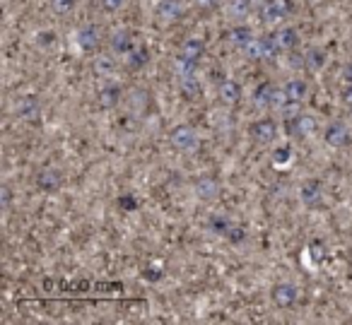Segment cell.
Masks as SVG:
<instances>
[{"label": "cell", "mask_w": 352, "mask_h": 325, "mask_svg": "<svg viewBox=\"0 0 352 325\" xmlns=\"http://www.w3.org/2000/svg\"><path fill=\"white\" fill-rule=\"evenodd\" d=\"M254 99H256V107L261 109H270V111H280V109L287 104V97H285L283 89L273 87L270 82H263L258 89L254 92Z\"/></svg>", "instance_id": "cell-1"}, {"label": "cell", "mask_w": 352, "mask_h": 325, "mask_svg": "<svg viewBox=\"0 0 352 325\" xmlns=\"http://www.w3.org/2000/svg\"><path fill=\"white\" fill-rule=\"evenodd\" d=\"M280 51L283 49H280L278 39H275V34H273V36H263V39H254L244 49V54L249 56L251 60H270V58H275Z\"/></svg>", "instance_id": "cell-2"}, {"label": "cell", "mask_w": 352, "mask_h": 325, "mask_svg": "<svg viewBox=\"0 0 352 325\" xmlns=\"http://www.w3.org/2000/svg\"><path fill=\"white\" fill-rule=\"evenodd\" d=\"M171 147L179 150L182 155H193V152H198V147H201V137H198V133L193 131V128L179 126L171 133Z\"/></svg>", "instance_id": "cell-3"}, {"label": "cell", "mask_w": 352, "mask_h": 325, "mask_svg": "<svg viewBox=\"0 0 352 325\" xmlns=\"http://www.w3.org/2000/svg\"><path fill=\"white\" fill-rule=\"evenodd\" d=\"M287 133L299 137V140H307V137H311L316 133V121L311 116H307V113H297V116L287 118Z\"/></svg>", "instance_id": "cell-4"}, {"label": "cell", "mask_w": 352, "mask_h": 325, "mask_svg": "<svg viewBox=\"0 0 352 325\" xmlns=\"http://www.w3.org/2000/svg\"><path fill=\"white\" fill-rule=\"evenodd\" d=\"M289 15V5L285 0H268L261 10V17H263L265 25H283Z\"/></svg>", "instance_id": "cell-5"}, {"label": "cell", "mask_w": 352, "mask_h": 325, "mask_svg": "<svg viewBox=\"0 0 352 325\" xmlns=\"http://www.w3.org/2000/svg\"><path fill=\"white\" fill-rule=\"evenodd\" d=\"M184 15V3L182 0H160L155 5V17L162 25H169V22L179 20Z\"/></svg>", "instance_id": "cell-6"}, {"label": "cell", "mask_w": 352, "mask_h": 325, "mask_svg": "<svg viewBox=\"0 0 352 325\" xmlns=\"http://www.w3.org/2000/svg\"><path fill=\"white\" fill-rule=\"evenodd\" d=\"M249 135L254 137L258 145H270V142L278 137V128H275V123L270 121V118H263V121H256L251 123L249 128Z\"/></svg>", "instance_id": "cell-7"}, {"label": "cell", "mask_w": 352, "mask_h": 325, "mask_svg": "<svg viewBox=\"0 0 352 325\" xmlns=\"http://www.w3.org/2000/svg\"><path fill=\"white\" fill-rule=\"evenodd\" d=\"M347 142H350V128L345 126L342 121H333V123H328V128H326V145H331V147H345Z\"/></svg>", "instance_id": "cell-8"}, {"label": "cell", "mask_w": 352, "mask_h": 325, "mask_svg": "<svg viewBox=\"0 0 352 325\" xmlns=\"http://www.w3.org/2000/svg\"><path fill=\"white\" fill-rule=\"evenodd\" d=\"M297 296H299V291L294 284H278L273 289V301L280 306V309H289V306H294L297 304Z\"/></svg>", "instance_id": "cell-9"}, {"label": "cell", "mask_w": 352, "mask_h": 325, "mask_svg": "<svg viewBox=\"0 0 352 325\" xmlns=\"http://www.w3.org/2000/svg\"><path fill=\"white\" fill-rule=\"evenodd\" d=\"M75 41H78V49L82 51H94L97 49V41H99V32L94 30L92 25H85L75 32Z\"/></svg>", "instance_id": "cell-10"}, {"label": "cell", "mask_w": 352, "mask_h": 325, "mask_svg": "<svg viewBox=\"0 0 352 325\" xmlns=\"http://www.w3.org/2000/svg\"><path fill=\"white\" fill-rule=\"evenodd\" d=\"M196 195L201 200H212L220 195V183H217L212 176H201V179L196 181Z\"/></svg>", "instance_id": "cell-11"}, {"label": "cell", "mask_w": 352, "mask_h": 325, "mask_svg": "<svg viewBox=\"0 0 352 325\" xmlns=\"http://www.w3.org/2000/svg\"><path fill=\"white\" fill-rule=\"evenodd\" d=\"M283 92H285V97H287V102L302 104L309 94V87H307L304 80H289V82H285Z\"/></svg>", "instance_id": "cell-12"}, {"label": "cell", "mask_w": 352, "mask_h": 325, "mask_svg": "<svg viewBox=\"0 0 352 325\" xmlns=\"http://www.w3.org/2000/svg\"><path fill=\"white\" fill-rule=\"evenodd\" d=\"M128 111L135 113V116H142L145 113V109L150 107V94L145 92V89H133L131 94H128Z\"/></svg>", "instance_id": "cell-13"}, {"label": "cell", "mask_w": 352, "mask_h": 325, "mask_svg": "<svg viewBox=\"0 0 352 325\" xmlns=\"http://www.w3.org/2000/svg\"><path fill=\"white\" fill-rule=\"evenodd\" d=\"M225 12L232 22H244L246 17L251 15V3L249 0H230L227 8H225Z\"/></svg>", "instance_id": "cell-14"}, {"label": "cell", "mask_w": 352, "mask_h": 325, "mask_svg": "<svg viewBox=\"0 0 352 325\" xmlns=\"http://www.w3.org/2000/svg\"><path fill=\"white\" fill-rule=\"evenodd\" d=\"M323 200V188L318 181H309V183L302 186V203L309 205V208H316V205H321Z\"/></svg>", "instance_id": "cell-15"}, {"label": "cell", "mask_w": 352, "mask_h": 325, "mask_svg": "<svg viewBox=\"0 0 352 325\" xmlns=\"http://www.w3.org/2000/svg\"><path fill=\"white\" fill-rule=\"evenodd\" d=\"M39 113H41V109L34 97H22L20 102H17V116L25 118V121H36Z\"/></svg>", "instance_id": "cell-16"}, {"label": "cell", "mask_w": 352, "mask_h": 325, "mask_svg": "<svg viewBox=\"0 0 352 325\" xmlns=\"http://www.w3.org/2000/svg\"><path fill=\"white\" fill-rule=\"evenodd\" d=\"M220 99L227 104V107H234V104L241 99L239 82H234V80H225V82L220 85Z\"/></svg>", "instance_id": "cell-17"}, {"label": "cell", "mask_w": 352, "mask_h": 325, "mask_svg": "<svg viewBox=\"0 0 352 325\" xmlns=\"http://www.w3.org/2000/svg\"><path fill=\"white\" fill-rule=\"evenodd\" d=\"M94 73L102 80H111L113 75H116V60H113L111 56H97V60H94Z\"/></svg>", "instance_id": "cell-18"}, {"label": "cell", "mask_w": 352, "mask_h": 325, "mask_svg": "<svg viewBox=\"0 0 352 325\" xmlns=\"http://www.w3.org/2000/svg\"><path fill=\"white\" fill-rule=\"evenodd\" d=\"M275 39H278V44H280V49H283V51H294V49H297V44H299V34H297V30H294V27H283V30L275 34Z\"/></svg>", "instance_id": "cell-19"}, {"label": "cell", "mask_w": 352, "mask_h": 325, "mask_svg": "<svg viewBox=\"0 0 352 325\" xmlns=\"http://www.w3.org/2000/svg\"><path fill=\"white\" fill-rule=\"evenodd\" d=\"M118 99H121V87L118 85H104L102 89H99V104H102L104 109H111L118 104Z\"/></svg>", "instance_id": "cell-20"}, {"label": "cell", "mask_w": 352, "mask_h": 325, "mask_svg": "<svg viewBox=\"0 0 352 325\" xmlns=\"http://www.w3.org/2000/svg\"><path fill=\"white\" fill-rule=\"evenodd\" d=\"M36 183H39V188L46 190V193H54V190L60 188V174L56 169H46V171H41V174H39Z\"/></svg>", "instance_id": "cell-21"}, {"label": "cell", "mask_w": 352, "mask_h": 325, "mask_svg": "<svg viewBox=\"0 0 352 325\" xmlns=\"http://www.w3.org/2000/svg\"><path fill=\"white\" fill-rule=\"evenodd\" d=\"M254 41V32L249 30V27H234L232 30V34H230V44L234 46V49H239V51H244L246 46Z\"/></svg>", "instance_id": "cell-22"}, {"label": "cell", "mask_w": 352, "mask_h": 325, "mask_svg": "<svg viewBox=\"0 0 352 325\" xmlns=\"http://www.w3.org/2000/svg\"><path fill=\"white\" fill-rule=\"evenodd\" d=\"M111 49L116 51V54H131V51L135 49V41H133V36L128 34V32H116V34L111 36Z\"/></svg>", "instance_id": "cell-23"}, {"label": "cell", "mask_w": 352, "mask_h": 325, "mask_svg": "<svg viewBox=\"0 0 352 325\" xmlns=\"http://www.w3.org/2000/svg\"><path fill=\"white\" fill-rule=\"evenodd\" d=\"M203 41L201 39H188L186 44H184V49L179 51V56H184V58H188V60H193V63H198L201 60V56H203Z\"/></svg>", "instance_id": "cell-24"}, {"label": "cell", "mask_w": 352, "mask_h": 325, "mask_svg": "<svg viewBox=\"0 0 352 325\" xmlns=\"http://www.w3.org/2000/svg\"><path fill=\"white\" fill-rule=\"evenodd\" d=\"M292 161H294V152L289 145H283L273 152V164L278 166V169H285V166H289Z\"/></svg>", "instance_id": "cell-25"}, {"label": "cell", "mask_w": 352, "mask_h": 325, "mask_svg": "<svg viewBox=\"0 0 352 325\" xmlns=\"http://www.w3.org/2000/svg\"><path fill=\"white\" fill-rule=\"evenodd\" d=\"M145 63H147V51L140 49V46H135V49L128 54V68L138 70V68H142Z\"/></svg>", "instance_id": "cell-26"}, {"label": "cell", "mask_w": 352, "mask_h": 325, "mask_svg": "<svg viewBox=\"0 0 352 325\" xmlns=\"http://www.w3.org/2000/svg\"><path fill=\"white\" fill-rule=\"evenodd\" d=\"M323 60H326V56H323V51H318V49H311L307 54V68H311V70H318L323 65Z\"/></svg>", "instance_id": "cell-27"}, {"label": "cell", "mask_w": 352, "mask_h": 325, "mask_svg": "<svg viewBox=\"0 0 352 325\" xmlns=\"http://www.w3.org/2000/svg\"><path fill=\"white\" fill-rule=\"evenodd\" d=\"M75 0H51V8H54L56 15H68L73 10Z\"/></svg>", "instance_id": "cell-28"}, {"label": "cell", "mask_w": 352, "mask_h": 325, "mask_svg": "<svg viewBox=\"0 0 352 325\" xmlns=\"http://www.w3.org/2000/svg\"><path fill=\"white\" fill-rule=\"evenodd\" d=\"M289 68H304L307 65V56H299V54H292V51H287V63Z\"/></svg>", "instance_id": "cell-29"}, {"label": "cell", "mask_w": 352, "mask_h": 325, "mask_svg": "<svg viewBox=\"0 0 352 325\" xmlns=\"http://www.w3.org/2000/svg\"><path fill=\"white\" fill-rule=\"evenodd\" d=\"M102 5H104V10L113 12V10H118V8L123 5V0H102Z\"/></svg>", "instance_id": "cell-30"}, {"label": "cell", "mask_w": 352, "mask_h": 325, "mask_svg": "<svg viewBox=\"0 0 352 325\" xmlns=\"http://www.w3.org/2000/svg\"><path fill=\"white\" fill-rule=\"evenodd\" d=\"M51 39H54V36H51L49 32H41V34L36 36V44L41 41V46H44V49H49V46H51Z\"/></svg>", "instance_id": "cell-31"}, {"label": "cell", "mask_w": 352, "mask_h": 325, "mask_svg": "<svg viewBox=\"0 0 352 325\" xmlns=\"http://www.w3.org/2000/svg\"><path fill=\"white\" fill-rule=\"evenodd\" d=\"M342 104L352 111V85H347V89L342 92Z\"/></svg>", "instance_id": "cell-32"}, {"label": "cell", "mask_w": 352, "mask_h": 325, "mask_svg": "<svg viewBox=\"0 0 352 325\" xmlns=\"http://www.w3.org/2000/svg\"><path fill=\"white\" fill-rule=\"evenodd\" d=\"M342 78H345L347 85H352V63H347L345 68H342Z\"/></svg>", "instance_id": "cell-33"}, {"label": "cell", "mask_w": 352, "mask_h": 325, "mask_svg": "<svg viewBox=\"0 0 352 325\" xmlns=\"http://www.w3.org/2000/svg\"><path fill=\"white\" fill-rule=\"evenodd\" d=\"M8 205H10V188L3 186V208H8Z\"/></svg>", "instance_id": "cell-34"}, {"label": "cell", "mask_w": 352, "mask_h": 325, "mask_svg": "<svg viewBox=\"0 0 352 325\" xmlns=\"http://www.w3.org/2000/svg\"><path fill=\"white\" fill-rule=\"evenodd\" d=\"M220 0H198V5L201 8H210V5H217Z\"/></svg>", "instance_id": "cell-35"}]
</instances>
